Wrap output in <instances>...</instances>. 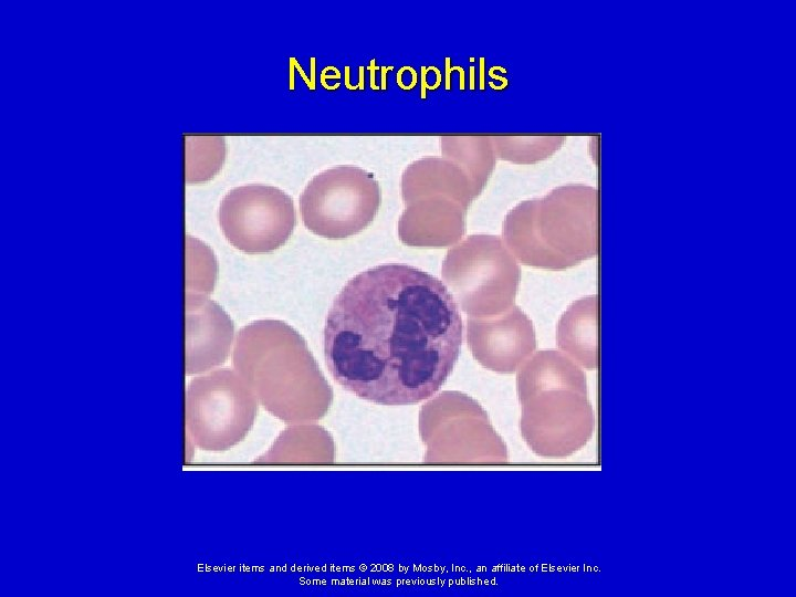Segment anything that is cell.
Returning a JSON list of instances; mask_svg holds the SVG:
<instances>
[{
    "mask_svg": "<svg viewBox=\"0 0 796 597\" xmlns=\"http://www.w3.org/2000/svg\"><path fill=\"white\" fill-rule=\"evenodd\" d=\"M463 324L448 287L400 263L367 269L334 297L323 332L325 364L345 390L370 402H420L444 384Z\"/></svg>",
    "mask_w": 796,
    "mask_h": 597,
    "instance_id": "1",
    "label": "cell"
},
{
    "mask_svg": "<svg viewBox=\"0 0 796 597\" xmlns=\"http://www.w3.org/2000/svg\"><path fill=\"white\" fill-rule=\"evenodd\" d=\"M510 214L534 233L542 232L532 255L540 265L561 269L596 253V198L585 187H564L540 201H527Z\"/></svg>",
    "mask_w": 796,
    "mask_h": 597,
    "instance_id": "2",
    "label": "cell"
},
{
    "mask_svg": "<svg viewBox=\"0 0 796 597\" xmlns=\"http://www.w3.org/2000/svg\"><path fill=\"white\" fill-rule=\"evenodd\" d=\"M380 203V186L371 172L341 165L318 172L308 181L300 197V213L312 233L339 240L365 230Z\"/></svg>",
    "mask_w": 796,
    "mask_h": 597,
    "instance_id": "3",
    "label": "cell"
},
{
    "mask_svg": "<svg viewBox=\"0 0 796 597\" xmlns=\"http://www.w3.org/2000/svg\"><path fill=\"white\" fill-rule=\"evenodd\" d=\"M256 402L240 375L218 369L192 379L186 390L185 420L193 442L205 450H226L250 429Z\"/></svg>",
    "mask_w": 796,
    "mask_h": 597,
    "instance_id": "4",
    "label": "cell"
},
{
    "mask_svg": "<svg viewBox=\"0 0 796 597\" xmlns=\"http://www.w3.org/2000/svg\"><path fill=\"white\" fill-rule=\"evenodd\" d=\"M218 219L224 238L233 248L260 254L286 243L296 224V212L293 199L282 189L251 184L227 192Z\"/></svg>",
    "mask_w": 796,
    "mask_h": 597,
    "instance_id": "5",
    "label": "cell"
},
{
    "mask_svg": "<svg viewBox=\"0 0 796 597\" xmlns=\"http://www.w3.org/2000/svg\"><path fill=\"white\" fill-rule=\"evenodd\" d=\"M522 434L544 458H564L580 450L594 432V412L586 391L556 387L522 392Z\"/></svg>",
    "mask_w": 796,
    "mask_h": 597,
    "instance_id": "6",
    "label": "cell"
},
{
    "mask_svg": "<svg viewBox=\"0 0 796 597\" xmlns=\"http://www.w3.org/2000/svg\"><path fill=\"white\" fill-rule=\"evenodd\" d=\"M185 371H206L224 362L231 347L233 324L213 301L187 292L185 300Z\"/></svg>",
    "mask_w": 796,
    "mask_h": 597,
    "instance_id": "7",
    "label": "cell"
},
{
    "mask_svg": "<svg viewBox=\"0 0 796 597\" xmlns=\"http://www.w3.org/2000/svg\"><path fill=\"white\" fill-rule=\"evenodd\" d=\"M429 192H448L468 203L475 188L468 175L444 157H423L411 163L402 175V193L410 200Z\"/></svg>",
    "mask_w": 796,
    "mask_h": 597,
    "instance_id": "8",
    "label": "cell"
},
{
    "mask_svg": "<svg viewBox=\"0 0 796 597\" xmlns=\"http://www.w3.org/2000/svg\"><path fill=\"white\" fill-rule=\"evenodd\" d=\"M451 224L463 228L459 206L434 197L406 210L399 222V233L410 244H439L452 239L451 233L455 230Z\"/></svg>",
    "mask_w": 796,
    "mask_h": 597,
    "instance_id": "9",
    "label": "cell"
},
{
    "mask_svg": "<svg viewBox=\"0 0 796 597\" xmlns=\"http://www.w3.org/2000/svg\"><path fill=\"white\" fill-rule=\"evenodd\" d=\"M558 345L575 363L587 369L597 368V300L595 296L576 302L566 312L558 327Z\"/></svg>",
    "mask_w": 796,
    "mask_h": 597,
    "instance_id": "10",
    "label": "cell"
},
{
    "mask_svg": "<svg viewBox=\"0 0 796 597\" xmlns=\"http://www.w3.org/2000/svg\"><path fill=\"white\" fill-rule=\"evenodd\" d=\"M440 144L444 158L455 163L479 191L496 161L491 136H442Z\"/></svg>",
    "mask_w": 796,
    "mask_h": 597,
    "instance_id": "11",
    "label": "cell"
},
{
    "mask_svg": "<svg viewBox=\"0 0 796 597\" xmlns=\"http://www.w3.org/2000/svg\"><path fill=\"white\" fill-rule=\"evenodd\" d=\"M224 138L195 136L186 138V181L201 182L212 178L222 167Z\"/></svg>",
    "mask_w": 796,
    "mask_h": 597,
    "instance_id": "12",
    "label": "cell"
},
{
    "mask_svg": "<svg viewBox=\"0 0 796 597\" xmlns=\"http://www.w3.org/2000/svg\"><path fill=\"white\" fill-rule=\"evenodd\" d=\"M496 158L514 164H534L554 151L559 138L491 136Z\"/></svg>",
    "mask_w": 796,
    "mask_h": 597,
    "instance_id": "13",
    "label": "cell"
}]
</instances>
